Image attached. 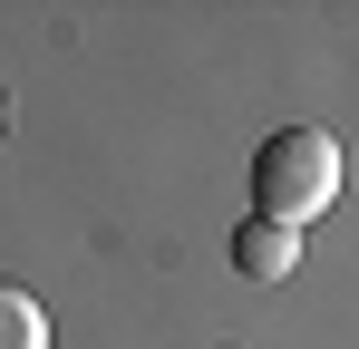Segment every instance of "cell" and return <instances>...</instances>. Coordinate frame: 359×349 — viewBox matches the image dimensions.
<instances>
[{"label":"cell","instance_id":"obj_1","mask_svg":"<svg viewBox=\"0 0 359 349\" xmlns=\"http://www.w3.org/2000/svg\"><path fill=\"white\" fill-rule=\"evenodd\" d=\"M252 204H262V224H311V214H330L340 204V146L320 136V126H282V136H262V156H252Z\"/></svg>","mask_w":359,"mask_h":349},{"label":"cell","instance_id":"obj_2","mask_svg":"<svg viewBox=\"0 0 359 349\" xmlns=\"http://www.w3.org/2000/svg\"><path fill=\"white\" fill-rule=\"evenodd\" d=\"M233 262L252 272V282H282V272L301 262V233H292V224H262V214H252V224L233 233Z\"/></svg>","mask_w":359,"mask_h":349},{"label":"cell","instance_id":"obj_3","mask_svg":"<svg viewBox=\"0 0 359 349\" xmlns=\"http://www.w3.org/2000/svg\"><path fill=\"white\" fill-rule=\"evenodd\" d=\"M0 349H49V310L20 282H0Z\"/></svg>","mask_w":359,"mask_h":349}]
</instances>
